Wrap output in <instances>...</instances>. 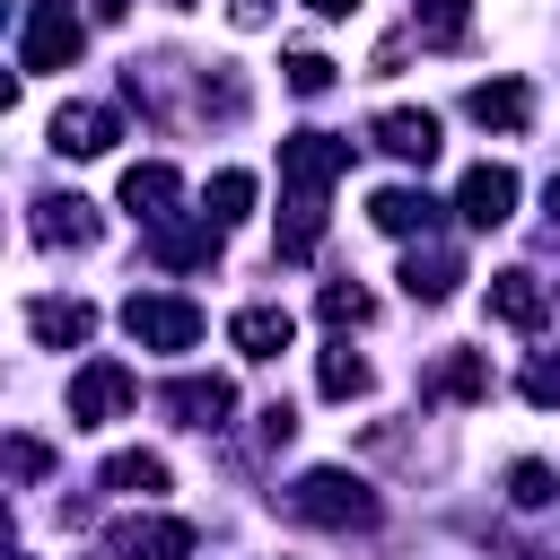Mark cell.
I'll list each match as a JSON object with an SVG mask.
<instances>
[{
  "mask_svg": "<svg viewBox=\"0 0 560 560\" xmlns=\"http://www.w3.org/2000/svg\"><path fill=\"white\" fill-rule=\"evenodd\" d=\"M289 516H306V525H332V534H368V525L385 516V499H376L359 472H341V464H315V472L289 490Z\"/></svg>",
  "mask_w": 560,
  "mask_h": 560,
  "instance_id": "cell-1",
  "label": "cell"
},
{
  "mask_svg": "<svg viewBox=\"0 0 560 560\" xmlns=\"http://www.w3.org/2000/svg\"><path fill=\"white\" fill-rule=\"evenodd\" d=\"M79 44H88L79 9H70V0H35V9H26V44H18V61H26V70H70Z\"/></svg>",
  "mask_w": 560,
  "mask_h": 560,
  "instance_id": "cell-2",
  "label": "cell"
},
{
  "mask_svg": "<svg viewBox=\"0 0 560 560\" xmlns=\"http://www.w3.org/2000/svg\"><path fill=\"white\" fill-rule=\"evenodd\" d=\"M122 332H131L140 350H192V341H201V306H192V298H131V306H122Z\"/></svg>",
  "mask_w": 560,
  "mask_h": 560,
  "instance_id": "cell-3",
  "label": "cell"
},
{
  "mask_svg": "<svg viewBox=\"0 0 560 560\" xmlns=\"http://www.w3.org/2000/svg\"><path fill=\"white\" fill-rule=\"evenodd\" d=\"M280 175H289V192H324L332 175H350V140H332V131H289V140H280Z\"/></svg>",
  "mask_w": 560,
  "mask_h": 560,
  "instance_id": "cell-4",
  "label": "cell"
},
{
  "mask_svg": "<svg viewBox=\"0 0 560 560\" xmlns=\"http://www.w3.org/2000/svg\"><path fill=\"white\" fill-rule=\"evenodd\" d=\"M131 402V368L122 359H88L79 376H70V429H96V420H114Z\"/></svg>",
  "mask_w": 560,
  "mask_h": 560,
  "instance_id": "cell-5",
  "label": "cell"
},
{
  "mask_svg": "<svg viewBox=\"0 0 560 560\" xmlns=\"http://www.w3.org/2000/svg\"><path fill=\"white\" fill-rule=\"evenodd\" d=\"M105 542H114V560H184L192 551V525L184 516H114Z\"/></svg>",
  "mask_w": 560,
  "mask_h": 560,
  "instance_id": "cell-6",
  "label": "cell"
},
{
  "mask_svg": "<svg viewBox=\"0 0 560 560\" xmlns=\"http://www.w3.org/2000/svg\"><path fill=\"white\" fill-rule=\"evenodd\" d=\"M149 254L158 262H175V271H192V262H219V219L201 210V219H149Z\"/></svg>",
  "mask_w": 560,
  "mask_h": 560,
  "instance_id": "cell-7",
  "label": "cell"
},
{
  "mask_svg": "<svg viewBox=\"0 0 560 560\" xmlns=\"http://www.w3.org/2000/svg\"><path fill=\"white\" fill-rule=\"evenodd\" d=\"M455 210H464V228H508L516 219V175L508 166H472L455 184Z\"/></svg>",
  "mask_w": 560,
  "mask_h": 560,
  "instance_id": "cell-8",
  "label": "cell"
},
{
  "mask_svg": "<svg viewBox=\"0 0 560 560\" xmlns=\"http://www.w3.org/2000/svg\"><path fill=\"white\" fill-rule=\"evenodd\" d=\"M175 192H184V175L166 166V158H140V166H122V210L149 228V219H166L175 210Z\"/></svg>",
  "mask_w": 560,
  "mask_h": 560,
  "instance_id": "cell-9",
  "label": "cell"
},
{
  "mask_svg": "<svg viewBox=\"0 0 560 560\" xmlns=\"http://www.w3.org/2000/svg\"><path fill=\"white\" fill-rule=\"evenodd\" d=\"M166 411H184V429H228L236 385H228V376H175V385H166Z\"/></svg>",
  "mask_w": 560,
  "mask_h": 560,
  "instance_id": "cell-10",
  "label": "cell"
},
{
  "mask_svg": "<svg viewBox=\"0 0 560 560\" xmlns=\"http://www.w3.org/2000/svg\"><path fill=\"white\" fill-rule=\"evenodd\" d=\"M464 114H472L481 131H525V114H534V88H525V79H481V88L464 96Z\"/></svg>",
  "mask_w": 560,
  "mask_h": 560,
  "instance_id": "cell-11",
  "label": "cell"
},
{
  "mask_svg": "<svg viewBox=\"0 0 560 560\" xmlns=\"http://www.w3.org/2000/svg\"><path fill=\"white\" fill-rule=\"evenodd\" d=\"M26 324H35V341H44V350H79V341L96 332V306H88V298H35V306H26Z\"/></svg>",
  "mask_w": 560,
  "mask_h": 560,
  "instance_id": "cell-12",
  "label": "cell"
},
{
  "mask_svg": "<svg viewBox=\"0 0 560 560\" xmlns=\"http://www.w3.org/2000/svg\"><path fill=\"white\" fill-rule=\"evenodd\" d=\"M52 149L61 158H105L114 149V114L105 105H61L52 114Z\"/></svg>",
  "mask_w": 560,
  "mask_h": 560,
  "instance_id": "cell-13",
  "label": "cell"
},
{
  "mask_svg": "<svg viewBox=\"0 0 560 560\" xmlns=\"http://www.w3.org/2000/svg\"><path fill=\"white\" fill-rule=\"evenodd\" d=\"M376 149H394L402 166H429L438 158V114H411V105L376 114Z\"/></svg>",
  "mask_w": 560,
  "mask_h": 560,
  "instance_id": "cell-14",
  "label": "cell"
},
{
  "mask_svg": "<svg viewBox=\"0 0 560 560\" xmlns=\"http://www.w3.org/2000/svg\"><path fill=\"white\" fill-rule=\"evenodd\" d=\"M35 236H44V245H96V201L44 192V201H35Z\"/></svg>",
  "mask_w": 560,
  "mask_h": 560,
  "instance_id": "cell-15",
  "label": "cell"
},
{
  "mask_svg": "<svg viewBox=\"0 0 560 560\" xmlns=\"http://www.w3.org/2000/svg\"><path fill=\"white\" fill-rule=\"evenodd\" d=\"M490 315H499V324H516V332H534V324L551 315V298H542V280H534V271H490Z\"/></svg>",
  "mask_w": 560,
  "mask_h": 560,
  "instance_id": "cell-16",
  "label": "cell"
},
{
  "mask_svg": "<svg viewBox=\"0 0 560 560\" xmlns=\"http://www.w3.org/2000/svg\"><path fill=\"white\" fill-rule=\"evenodd\" d=\"M368 219H376L385 236H429V228H438V201L411 192V184H385V192L368 201Z\"/></svg>",
  "mask_w": 560,
  "mask_h": 560,
  "instance_id": "cell-17",
  "label": "cell"
},
{
  "mask_svg": "<svg viewBox=\"0 0 560 560\" xmlns=\"http://www.w3.org/2000/svg\"><path fill=\"white\" fill-rule=\"evenodd\" d=\"M228 341H236L245 359H280V350L298 341V324H289V306H245V315L228 324Z\"/></svg>",
  "mask_w": 560,
  "mask_h": 560,
  "instance_id": "cell-18",
  "label": "cell"
},
{
  "mask_svg": "<svg viewBox=\"0 0 560 560\" xmlns=\"http://www.w3.org/2000/svg\"><path fill=\"white\" fill-rule=\"evenodd\" d=\"M481 394H490V359L481 350H455V359L429 368V402H481Z\"/></svg>",
  "mask_w": 560,
  "mask_h": 560,
  "instance_id": "cell-19",
  "label": "cell"
},
{
  "mask_svg": "<svg viewBox=\"0 0 560 560\" xmlns=\"http://www.w3.org/2000/svg\"><path fill=\"white\" fill-rule=\"evenodd\" d=\"M105 490L158 499V490H166V455H149V446H122V455H105Z\"/></svg>",
  "mask_w": 560,
  "mask_h": 560,
  "instance_id": "cell-20",
  "label": "cell"
},
{
  "mask_svg": "<svg viewBox=\"0 0 560 560\" xmlns=\"http://www.w3.org/2000/svg\"><path fill=\"white\" fill-rule=\"evenodd\" d=\"M455 280H464V262H455V254H438V245L402 262V289H411L420 306H438V298H455Z\"/></svg>",
  "mask_w": 560,
  "mask_h": 560,
  "instance_id": "cell-21",
  "label": "cell"
},
{
  "mask_svg": "<svg viewBox=\"0 0 560 560\" xmlns=\"http://www.w3.org/2000/svg\"><path fill=\"white\" fill-rule=\"evenodd\" d=\"M315 385H324L332 402H359V394L376 385V368H368L359 350H324V368H315Z\"/></svg>",
  "mask_w": 560,
  "mask_h": 560,
  "instance_id": "cell-22",
  "label": "cell"
},
{
  "mask_svg": "<svg viewBox=\"0 0 560 560\" xmlns=\"http://www.w3.org/2000/svg\"><path fill=\"white\" fill-rule=\"evenodd\" d=\"M315 236H324V192H298V201H289V228H280V254H289V262H306V254H315Z\"/></svg>",
  "mask_w": 560,
  "mask_h": 560,
  "instance_id": "cell-23",
  "label": "cell"
},
{
  "mask_svg": "<svg viewBox=\"0 0 560 560\" xmlns=\"http://www.w3.org/2000/svg\"><path fill=\"white\" fill-rule=\"evenodd\" d=\"M464 26H472L464 0H420V9H411V35H420V44H464Z\"/></svg>",
  "mask_w": 560,
  "mask_h": 560,
  "instance_id": "cell-24",
  "label": "cell"
},
{
  "mask_svg": "<svg viewBox=\"0 0 560 560\" xmlns=\"http://www.w3.org/2000/svg\"><path fill=\"white\" fill-rule=\"evenodd\" d=\"M245 210H254V175H245V166H228V175H210V219H219V228H236Z\"/></svg>",
  "mask_w": 560,
  "mask_h": 560,
  "instance_id": "cell-25",
  "label": "cell"
},
{
  "mask_svg": "<svg viewBox=\"0 0 560 560\" xmlns=\"http://www.w3.org/2000/svg\"><path fill=\"white\" fill-rule=\"evenodd\" d=\"M44 472H52L44 438H0V481H44Z\"/></svg>",
  "mask_w": 560,
  "mask_h": 560,
  "instance_id": "cell-26",
  "label": "cell"
},
{
  "mask_svg": "<svg viewBox=\"0 0 560 560\" xmlns=\"http://www.w3.org/2000/svg\"><path fill=\"white\" fill-rule=\"evenodd\" d=\"M315 306H324V324H368V315H376V298H368L359 280H324Z\"/></svg>",
  "mask_w": 560,
  "mask_h": 560,
  "instance_id": "cell-27",
  "label": "cell"
},
{
  "mask_svg": "<svg viewBox=\"0 0 560 560\" xmlns=\"http://www.w3.org/2000/svg\"><path fill=\"white\" fill-rule=\"evenodd\" d=\"M508 499H516V508H551V499H560L551 464H534V455H525V464H508Z\"/></svg>",
  "mask_w": 560,
  "mask_h": 560,
  "instance_id": "cell-28",
  "label": "cell"
},
{
  "mask_svg": "<svg viewBox=\"0 0 560 560\" xmlns=\"http://www.w3.org/2000/svg\"><path fill=\"white\" fill-rule=\"evenodd\" d=\"M289 88H298V96H324V88H332V61H324V52H289Z\"/></svg>",
  "mask_w": 560,
  "mask_h": 560,
  "instance_id": "cell-29",
  "label": "cell"
},
{
  "mask_svg": "<svg viewBox=\"0 0 560 560\" xmlns=\"http://www.w3.org/2000/svg\"><path fill=\"white\" fill-rule=\"evenodd\" d=\"M525 402H542V411L560 402V350H542V359L525 368Z\"/></svg>",
  "mask_w": 560,
  "mask_h": 560,
  "instance_id": "cell-30",
  "label": "cell"
},
{
  "mask_svg": "<svg viewBox=\"0 0 560 560\" xmlns=\"http://www.w3.org/2000/svg\"><path fill=\"white\" fill-rule=\"evenodd\" d=\"M289 438H298V411L271 402V411H262V446H289Z\"/></svg>",
  "mask_w": 560,
  "mask_h": 560,
  "instance_id": "cell-31",
  "label": "cell"
},
{
  "mask_svg": "<svg viewBox=\"0 0 560 560\" xmlns=\"http://www.w3.org/2000/svg\"><path fill=\"white\" fill-rule=\"evenodd\" d=\"M228 26H245V35L271 26V0H228Z\"/></svg>",
  "mask_w": 560,
  "mask_h": 560,
  "instance_id": "cell-32",
  "label": "cell"
},
{
  "mask_svg": "<svg viewBox=\"0 0 560 560\" xmlns=\"http://www.w3.org/2000/svg\"><path fill=\"white\" fill-rule=\"evenodd\" d=\"M306 9H315V18H350L359 0H306Z\"/></svg>",
  "mask_w": 560,
  "mask_h": 560,
  "instance_id": "cell-33",
  "label": "cell"
},
{
  "mask_svg": "<svg viewBox=\"0 0 560 560\" xmlns=\"http://www.w3.org/2000/svg\"><path fill=\"white\" fill-rule=\"evenodd\" d=\"M88 9H96V18H122V9H131V0H88Z\"/></svg>",
  "mask_w": 560,
  "mask_h": 560,
  "instance_id": "cell-34",
  "label": "cell"
},
{
  "mask_svg": "<svg viewBox=\"0 0 560 560\" xmlns=\"http://www.w3.org/2000/svg\"><path fill=\"white\" fill-rule=\"evenodd\" d=\"M9 105H18V79H9V70H0V114H9Z\"/></svg>",
  "mask_w": 560,
  "mask_h": 560,
  "instance_id": "cell-35",
  "label": "cell"
},
{
  "mask_svg": "<svg viewBox=\"0 0 560 560\" xmlns=\"http://www.w3.org/2000/svg\"><path fill=\"white\" fill-rule=\"evenodd\" d=\"M542 201H551V228H560V175H551V192H542Z\"/></svg>",
  "mask_w": 560,
  "mask_h": 560,
  "instance_id": "cell-36",
  "label": "cell"
},
{
  "mask_svg": "<svg viewBox=\"0 0 560 560\" xmlns=\"http://www.w3.org/2000/svg\"><path fill=\"white\" fill-rule=\"evenodd\" d=\"M0 534H9V508H0Z\"/></svg>",
  "mask_w": 560,
  "mask_h": 560,
  "instance_id": "cell-37",
  "label": "cell"
},
{
  "mask_svg": "<svg viewBox=\"0 0 560 560\" xmlns=\"http://www.w3.org/2000/svg\"><path fill=\"white\" fill-rule=\"evenodd\" d=\"M175 9H192V0H175Z\"/></svg>",
  "mask_w": 560,
  "mask_h": 560,
  "instance_id": "cell-38",
  "label": "cell"
},
{
  "mask_svg": "<svg viewBox=\"0 0 560 560\" xmlns=\"http://www.w3.org/2000/svg\"><path fill=\"white\" fill-rule=\"evenodd\" d=\"M0 560H18V551H0Z\"/></svg>",
  "mask_w": 560,
  "mask_h": 560,
  "instance_id": "cell-39",
  "label": "cell"
},
{
  "mask_svg": "<svg viewBox=\"0 0 560 560\" xmlns=\"http://www.w3.org/2000/svg\"><path fill=\"white\" fill-rule=\"evenodd\" d=\"M0 9H9V0H0Z\"/></svg>",
  "mask_w": 560,
  "mask_h": 560,
  "instance_id": "cell-40",
  "label": "cell"
}]
</instances>
